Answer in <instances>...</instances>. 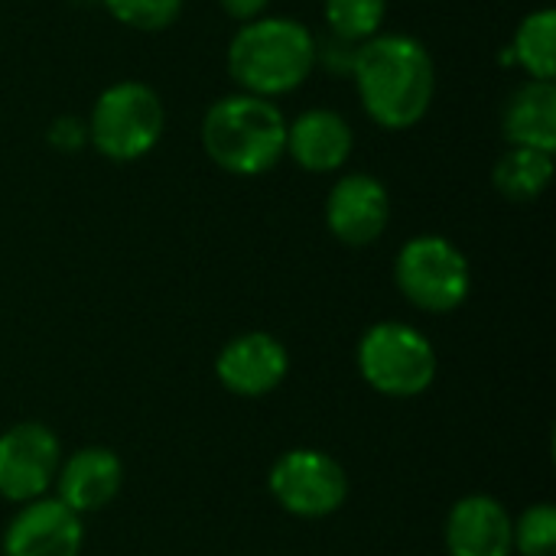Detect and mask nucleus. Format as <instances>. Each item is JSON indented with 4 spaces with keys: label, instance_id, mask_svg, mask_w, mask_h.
Instances as JSON below:
<instances>
[{
    "label": "nucleus",
    "instance_id": "6e6552de",
    "mask_svg": "<svg viewBox=\"0 0 556 556\" xmlns=\"http://www.w3.org/2000/svg\"><path fill=\"white\" fill-rule=\"evenodd\" d=\"M59 440L42 424H16L0 433V498L36 502L59 476Z\"/></svg>",
    "mask_w": 556,
    "mask_h": 556
},
{
    "label": "nucleus",
    "instance_id": "7ed1b4c3",
    "mask_svg": "<svg viewBox=\"0 0 556 556\" xmlns=\"http://www.w3.org/2000/svg\"><path fill=\"white\" fill-rule=\"evenodd\" d=\"M202 147L225 173L261 176L287 150V121L270 98L228 94L205 111Z\"/></svg>",
    "mask_w": 556,
    "mask_h": 556
},
{
    "label": "nucleus",
    "instance_id": "423d86ee",
    "mask_svg": "<svg viewBox=\"0 0 556 556\" xmlns=\"http://www.w3.org/2000/svg\"><path fill=\"white\" fill-rule=\"evenodd\" d=\"M394 277L401 293L427 313H453L469 296V261L463 251L440 238V235H420L410 238L394 264Z\"/></svg>",
    "mask_w": 556,
    "mask_h": 556
},
{
    "label": "nucleus",
    "instance_id": "a211bd4d",
    "mask_svg": "<svg viewBox=\"0 0 556 556\" xmlns=\"http://www.w3.org/2000/svg\"><path fill=\"white\" fill-rule=\"evenodd\" d=\"M323 10H326L329 33L365 42V39L378 36V26L384 23L388 0H326Z\"/></svg>",
    "mask_w": 556,
    "mask_h": 556
},
{
    "label": "nucleus",
    "instance_id": "0eeeda50",
    "mask_svg": "<svg viewBox=\"0 0 556 556\" xmlns=\"http://www.w3.org/2000/svg\"><path fill=\"white\" fill-rule=\"evenodd\" d=\"M270 495L296 518H326L345 505V469L319 450H290L270 469Z\"/></svg>",
    "mask_w": 556,
    "mask_h": 556
},
{
    "label": "nucleus",
    "instance_id": "dca6fc26",
    "mask_svg": "<svg viewBox=\"0 0 556 556\" xmlns=\"http://www.w3.org/2000/svg\"><path fill=\"white\" fill-rule=\"evenodd\" d=\"M554 176V156L528 147H511L498 163H495V189L511 199V202H531L538 199Z\"/></svg>",
    "mask_w": 556,
    "mask_h": 556
},
{
    "label": "nucleus",
    "instance_id": "2eb2a0df",
    "mask_svg": "<svg viewBox=\"0 0 556 556\" xmlns=\"http://www.w3.org/2000/svg\"><path fill=\"white\" fill-rule=\"evenodd\" d=\"M502 134L511 147H528L541 153L556 150V88L554 81L531 78L521 85L502 114Z\"/></svg>",
    "mask_w": 556,
    "mask_h": 556
},
{
    "label": "nucleus",
    "instance_id": "4be33fe9",
    "mask_svg": "<svg viewBox=\"0 0 556 556\" xmlns=\"http://www.w3.org/2000/svg\"><path fill=\"white\" fill-rule=\"evenodd\" d=\"M88 140V124L78 121V117H55L49 124V143L62 153H75L81 150Z\"/></svg>",
    "mask_w": 556,
    "mask_h": 556
},
{
    "label": "nucleus",
    "instance_id": "20e7f679",
    "mask_svg": "<svg viewBox=\"0 0 556 556\" xmlns=\"http://www.w3.org/2000/svg\"><path fill=\"white\" fill-rule=\"evenodd\" d=\"M166 130V108L143 81H117L101 91L88 117V140L114 163L147 156Z\"/></svg>",
    "mask_w": 556,
    "mask_h": 556
},
{
    "label": "nucleus",
    "instance_id": "5701e85b",
    "mask_svg": "<svg viewBox=\"0 0 556 556\" xmlns=\"http://www.w3.org/2000/svg\"><path fill=\"white\" fill-rule=\"evenodd\" d=\"M222 3V10L228 13V16H235V20H241V23H251V20H257L261 13H264V7L270 3V0H218Z\"/></svg>",
    "mask_w": 556,
    "mask_h": 556
},
{
    "label": "nucleus",
    "instance_id": "f03ea898",
    "mask_svg": "<svg viewBox=\"0 0 556 556\" xmlns=\"http://www.w3.org/2000/svg\"><path fill=\"white\" fill-rule=\"evenodd\" d=\"M316 68V36L287 16H257L244 23L228 46V72L244 94H287Z\"/></svg>",
    "mask_w": 556,
    "mask_h": 556
},
{
    "label": "nucleus",
    "instance_id": "6ab92c4d",
    "mask_svg": "<svg viewBox=\"0 0 556 556\" xmlns=\"http://www.w3.org/2000/svg\"><path fill=\"white\" fill-rule=\"evenodd\" d=\"M101 7H108V13L124 26L143 33L166 29L182 13V0H101Z\"/></svg>",
    "mask_w": 556,
    "mask_h": 556
},
{
    "label": "nucleus",
    "instance_id": "9d476101",
    "mask_svg": "<svg viewBox=\"0 0 556 556\" xmlns=\"http://www.w3.org/2000/svg\"><path fill=\"white\" fill-rule=\"evenodd\" d=\"M78 551L81 518L59 498L26 502L3 534V556H78Z\"/></svg>",
    "mask_w": 556,
    "mask_h": 556
},
{
    "label": "nucleus",
    "instance_id": "f8f14e48",
    "mask_svg": "<svg viewBox=\"0 0 556 556\" xmlns=\"http://www.w3.org/2000/svg\"><path fill=\"white\" fill-rule=\"evenodd\" d=\"M55 479H59V502L81 518V515L108 508L117 498L121 482H124V466L111 450L88 446V450L72 453L59 466Z\"/></svg>",
    "mask_w": 556,
    "mask_h": 556
},
{
    "label": "nucleus",
    "instance_id": "1a4fd4ad",
    "mask_svg": "<svg viewBox=\"0 0 556 556\" xmlns=\"http://www.w3.org/2000/svg\"><path fill=\"white\" fill-rule=\"evenodd\" d=\"M388 218H391L388 189L365 173L342 176L326 199V225L349 248H365L378 241L388 228Z\"/></svg>",
    "mask_w": 556,
    "mask_h": 556
},
{
    "label": "nucleus",
    "instance_id": "ddd939ff",
    "mask_svg": "<svg viewBox=\"0 0 556 556\" xmlns=\"http://www.w3.org/2000/svg\"><path fill=\"white\" fill-rule=\"evenodd\" d=\"M515 525L489 495L463 498L446 521V551L450 556H511Z\"/></svg>",
    "mask_w": 556,
    "mask_h": 556
},
{
    "label": "nucleus",
    "instance_id": "b1692460",
    "mask_svg": "<svg viewBox=\"0 0 556 556\" xmlns=\"http://www.w3.org/2000/svg\"><path fill=\"white\" fill-rule=\"evenodd\" d=\"M81 3H101V0H81Z\"/></svg>",
    "mask_w": 556,
    "mask_h": 556
},
{
    "label": "nucleus",
    "instance_id": "aec40b11",
    "mask_svg": "<svg viewBox=\"0 0 556 556\" xmlns=\"http://www.w3.org/2000/svg\"><path fill=\"white\" fill-rule=\"evenodd\" d=\"M515 547L521 556H556V511L551 505H534L515 525Z\"/></svg>",
    "mask_w": 556,
    "mask_h": 556
},
{
    "label": "nucleus",
    "instance_id": "4468645a",
    "mask_svg": "<svg viewBox=\"0 0 556 556\" xmlns=\"http://www.w3.org/2000/svg\"><path fill=\"white\" fill-rule=\"evenodd\" d=\"M309 173H332L352 153V130L342 114L313 108L287 124V150Z\"/></svg>",
    "mask_w": 556,
    "mask_h": 556
},
{
    "label": "nucleus",
    "instance_id": "412c9836",
    "mask_svg": "<svg viewBox=\"0 0 556 556\" xmlns=\"http://www.w3.org/2000/svg\"><path fill=\"white\" fill-rule=\"evenodd\" d=\"M358 46L355 39H345L339 33H326L316 39V65H323L329 75L345 78L355 72V59H358Z\"/></svg>",
    "mask_w": 556,
    "mask_h": 556
},
{
    "label": "nucleus",
    "instance_id": "39448f33",
    "mask_svg": "<svg viewBox=\"0 0 556 556\" xmlns=\"http://www.w3.org/2000/svg\"><path fill=\"white\" fill-rule=\"evenodd\" d=\"M358 371L388 397H417L437 378V355L424 332L404 323H381L358 345Z\"/></svg>",
    "mask_w": 556,
    "mask_h": 556
},
{
    "label": "nucleus",
    "instance_id": "f3484780",
    "mask_svg": "<svg viewBox=\"0 0 556 556\" xmlns=\"http://www.w3.org/2000/svg\"><path fill=\"white\" fill-rule=\"evenodd\" d=\"M556 13L554 10H534L521 20L518 33H515V42L508 46L511 49V59L518 65H525L531 72V78H541V81H554L556 68Z\"/></svg>",
    "mask_w": 556,
    "mask_h": 556
},
{
    "label": "nucleus",
    "instance_id": "9b49d317",
    "mask_svg": "<svg viewBox=\"0 0 556 556\" xmlns=\"http://www.w3.org/2000/svg\"><path fill=\"white\" fill-rule=\"evenodd\" d=\"M287 368H290L287 349L267 332H248L231 339L215 362L218 381L238 397L270 394L287 378Z\"/></svg>",
    "mask_w": 556,
    "mask_h": 556
},
{
    "label": "nucleus",
    "instance_id": "f257e3e1",
    "mask_svg": "<svg viewBox=\"0 0 556 556\" xmlns=\"http://www.w3.org/2000/svg\"><path fill=\"white\" fill-rule=\"evenodd\" d=\"M362 104L384 130L414 127L433 101V59L414 36H371L358 46L352 72Z\"/></svg>",
    "mask_w": 556,
    "mask_h": 556
}]
</instances>
